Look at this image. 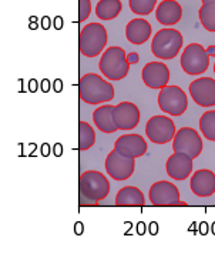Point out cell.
Returning a JSON list of instances; mask_svg holds the SVG:
<instances>
[{
  "label": "cell",
  "instance_id": "1",
  "mask_svg": "<svg viewBox=\"0 0 215 254\" xmlns=\"http://www.w3.org/2000/svg\"><path fill=\"white\" fill-rule=\"evenodd\" d=\"M110 193V182L106 176L96 170H89L79 179V204L83 206H99V201L104 200Z\"/></svg>",
  "mask_w": 215,
  "mask_h": 254
},
{
  "label": "cell",
  "instance_id": "2",
  "mask_svg": "<svg viewBox=\"0 0 215 254\" xmlns=\"http://www.w3.org/2000/svg\"><path fill=\"white\" fill-rule=\"evenodd\" d=\"M79 97L87 104L108 103L114 99V87L102 76L86 73L79 81Z\"/></svg>",
  "mask_w": 215,
  "mask_h": 254
},
{
  "label": "cell",
  "instance_id": "3",
  "mask_svg": "<svg viewBox=\"0 0 215 254\" xmlns=\"http://www.w3.org/2000/svg\"><path fill=\"white\" fill-rule=\"evenodd\" d=\"M99 69L107 80H123L130 70L124 49L118 46L106 49V52L103 53L102 59L99 62Z\"/></svg>",
  "mask_w": 215,
  "mask_h": 254
},
{
  "label": "cell",
  "instance_id": "4",
  "mask_svg": "<svg viewBox=\"0 0 215 254\" xmlns=\"http://www.w3.org/2000/svg\"><path fill=\"white\" fill-rule=\"evenodd\" d=\"M107 30L102 23L86 24L79 35V50L86 58H97L107 46Z\"/></svg>",
  "mask_w": 215,
  "mask_h": 254
},
{
  "label": "cell",
  "instance_id": "5",
  "mask_svg": "<svg viewBox=\"0 0 215 254\" xmlns=\"http://www.w3.org/2000/svg\"><path fill=\"white\" fill-rule=\"evenodd\" d=\"M184 39L182 35L175 29H161L159 30L151 42V52L160 60H171L181 50Z\"/></svg>",
  "mask_w": 215,
  "mask_h": 254
},
{
  "label": "cell",
  "instance_id": "6",
  "mask_svg": "<svg viewBox=\"0 0 215 254\" xmlns=\"http://www.w3.org/2000/svg\"><path fill=\"white\" fill-rule=\"evenodd\" d=\"M159 107L162 113L181 116L188 107V97L178 86H165L159 93Z\"/></svg>",
  "mask_w": 215,
  "mask_h": 254
},
{
  "label": "cell",
  "instance_id": "7",
  "mask_svg": "<svg viewBox=\"0 0 215 254\" xmlns=\"http://www.w3.org/2000/svg\"><path fill=\"white\" fill-rule=\"evenodd\" d=\"M210 66V56L207 49L200 43H191L184 49L181 55V67L190 76H198L207 71Z\"/></svg>",
  "mask_w": 215,
  "mask_h": 254
},
{
  "label": "cell",
  "instance_id": "8",
  "mask_svg": "<svg viewBox=\"0 0 215 254\" xmlns=\"http://www.w3.org/2000/svg\"><path fill=\"white\" fill-rule=\"evenodd\" d=\"M175 133V125L167 116H153L146 125V136L154 144L170 143Z\"/></svg>",
  "mask_w": 215,
  "mask_h": 254
},
{
  "label": "cell",
  "instance_id": "9",
  "mask_svg": "<svg viewBox=\"0 0 215 254\" xmlns=\"http://www.w3.org/2000/svg\"><path fill=\"white\" fill-rule=\"evenodd\" d=\"M172 149L177 153H185L191 159H197L203 151V139L193 127H182L174 136Z\"/></svg>",
  "mask_w": 215,
  "mask_h": 254
},
{
  "label": "cell",
  "instance_id": "10",
  "mask_svg": "<svg viewBox=\"0 0 215 254\" xmlns=\"http://www.w3.org/2000/svg\"><path fill=\"white\" fill-rule=\"evenodd\" d=\"M148 197H150V201L153 206H187L185 201L180 200V190L178 187L170 183V182H165V180H161L157 182L150 187V191H148Z\"/></svg>",
  "mask_w": 215,
  "mask_h": 254
},
{
  "label": "cell",
  "instance_id": "11",
  "mask_svg": "<svg viewBox=\"0 0 215 254\" xmlns=\"http://www.w3.org/2000/svg\"><path fill=\"white\" fill-rule=\"evenodd\" d=\"M104 166L106 172L111 179L117 182H125L134 173L136 162L133 157H127L120 154L117 150H111L106 157Z\"/></svg>",
  "mask_w": 215,
  "mask_h": 254
},
{
  "label": "cell",
  "instance_id": "12",
  "mask_svg": "<svg viewBox=\"0 0 215 254\" xmlns=\"http://www.w3.org/2000/svg\"><path fill=\"white\" fill-rule=\"evenodd\" d=\"M141 79L150 89L161 90L162 87L168 86L170 70L162 62H150L143 67Z\"/></svg>",
  "mask_w": 215,
  "mask_h": 254
},
{
  "label": "cell",
  "instance_id": "13",
  "mask_svg": "<svg viewBox=\"0 0 215 254\" xmlns=\"http://www.w3.org/2000/svg\"><path fill=\"white\" fill-rule=\"evenodd\" d=\"M113 119L118 130H124V131L133 130L138 126L141 119L140 109L131 102H121L114 106Z\"/></svg>",
  "mask_w": 215,
  "mask_h": 254
},
{
  "label": "cell",
  "instance_id": "14",
  "mask_svg": "<svg viewBox=\"0 0 215 254\" xmlns=\"http://www.w3.org/2000/svg\"><path fill=\"white\" fill-rule=\"evenodd\" d=\"M190 94L198 106L213 107L215 106V80L211 77H200L191 81Z\"/></svg>",
  "mask_w": 215,
  "mask_h": 254
},
{
  "label": "cell",
  "instance_id": "15",
  "mask_svg": "<svg viewBox=\"0 0 215 254\" xmlns=\"http://www.w3.org/2000/svg\"><path fill=\"white\" fill-rule=\"evenodd\" d=\"M114 150H117L120 154L127 156V157L138 159L147 153V141L140 134L128 133L117 139V141L114 143Z\"/></svg>",
  "mask_w": 215,
  "mask_h": 254
},
{
  "label": "cell",
  "instance_id": "16",
  "mask_svg": "<svg viewBox=\"0 0 215 254\" xmlns=\"http://www.w3.org/2000/svg\"><path fill=\"white\" fill-rule=\"evenodd\" d=\"M193 160L194 159L187 156L185 153L174 151L165 163L167 174L177 182H182L188 179L193 173Z\"/></svg>",
  "mask_w": 215,
  "mask_h": 254
},
{
  "label": "cell",
  "instance_id": "17",
  "mask_svg": "<svg viewBox=\"0 0 215 254\" xmlns=\"http://www.w3.org/2000/svg\"><path fill=\"white\" fill-rule=\"evenodd\" d=\"M191 191L197 197H211L215 194V173L211 170H197L190 182Z\"/></svg>",
  "mask_w": 215,
  "mask_h": 254
},
{
  "label": "cell",
  "instance_id": "18",
  "mask_svg": "<svg viewBox=\"0 0 215 254\" xmlns=\"http://www.w3.org/2000/svg\"><path fill=\"white\" fill-rule=\"evenodd\" d=\"M151 32H153V27L150 22H147L146 19H141V17H137L130 20L127 26H125V37L130 43L140 46V45H144L148 39L151 37Z\"/></svg>",
  "mask_w": 215,
  "mask_h": 254
},
{
  "label": "cell",
  "instance_id": "19",
  "mask_svg": "<svg viewBox=\"0 0 215 254\" xmlns=\"http://www.w3.org/2000/svg\"><path fill=\"white\" fill-rule=\"evenodd\" d=\"M182 17V7L177 0H162L156 9V19L164 26H174Z\"/></svg>",
  "mask_w": 215,
  "mask_h": 254
},
{
  "label": "cell",
  "instance_id": "20",
  "mask_svg": "<svg viewBox=\"0 0 215 254\" xmlns=\"http://www.w3.org/2000/svg\"><path fill=\"white\" fill-rule=\"evenodd\" d=\"M113 110V104H104V106H100L99 109H96L94 113H93V122L97 126V128L103 133L111 134V133L118 130L115 123H114Z\"/></svg>",
  "mask_w": 215,
  "mask_h": 254
},
{
  "label": "cell",
  "instance_id": "21",
  "mask_svg": "<svg viewBox=\"0 0 215 254\" xmlns=\"http://www.w3.org/2000/svg\"><path fill=\"white\" fill-rule=\"evenodd\" d=\"M115 206H131V207H143L146 206V198L143 191L134 186H125L118 190L115 196Z\"/></svg>",
  "mask_w": 215,
  "mask_h": 254
},
{
  "label": "cell",
  "instance_id": "22",
  "mask_svg": "<svg viewBox=\"0 0 215 254\" xmlns=\"http://www.w3.org/2000/svg\"><path fill=\"white\" fill-rule=\"evenodd\" d=\"M121 0H99L94 12L102 20H113L121 13Z\"/></svg>",
  "mask_w": 215,
  "mask_h": 254
},
{
  "label": "cell",
  "instance_id": "23",
  "mask_svg": "<svg viewBox=\"0 0 215 254\" xmlns=\"http://www.w3.org/2000/svg\"><path fill=\"white\" fill-rule=\"evenodd\" d=\"M96 143V133L94 128L87 122L79 123V150L84 151L91 149Z\"/></svg>",
  "mask_w": 215,
  "mask_h": 254
},
{
  "label": "cell",
  "instance_id": "24",
  "mask_svg": "<svg viewBox=\"0 0 215 254\" xmlns=\"http://www.w3.org/2000/svg\"><path fill=\"white\" fill-rule=\"evenodd\" d=\"M198 17L205 30L215 33V3H203L198 10Z\"/></svg>",
  "mask_w": 215,
  "mask_h": 254
},
{
  "label": "cell",
  "instance_id": "25",
  "mask_svg": "<svg viewBox=\"0 0 215 254\" xmlns=\"http://www.w3.org/2000/svg\"><path fill=\"white\" fill-rule=\"evenodd\" d=\"M200 130L205 139L215 141V110H208L201 116Z\"/></svg>",
  "mask_w": 215,
  "mask_h": 254
},
{
  "label": "cell",
  "instance_id": "26",
  "mask_svg": "<svg viewBox=\"0 0 215 254\" xmlns=\"http://www.w3.org/2000/svg\"><path fill=\"white\" fill-rule=\"evenodd\" d=\"M131 12L138 16H147L157 6V0H128Z\"/></svg>",
  "mask_w": 215,
  "mask_h": 254
},
{
  "label": "cell",
  "instance_id": "27",
  "mask_svg": "<svg viewBox=\"0 0 215 254\" xmlns=\"http://www.w3.org/2000/svg\"><path fill=\"white\" fill-rule=\"evenodd\" d=\"M91 13L90 0H79V22L83 23L89 19Z\"/></svg>",
  "mask_w": 215,
  "mask_h": 254
},
{
  "label": "cell",
  "instance_id": "28",
  "mask_svg": "<svg viewBox=\"0 0 215 254\" xmlns=\"http://www.w3.org/2000/svg\"><path fill=\"white\" fill-rule=\"evenodd\" d=\"M138 60H140L138 53H136V52H133V53H128V56H127V62H128V64H130V66H131V64H136V63H138Z\"/></svg>",
  "mask_w": 215,
  "mask_h": 254
},
{
  "label": "cell",
  "instance_id": "29",
  "mask_svg": "<svg viewBox=\"0 0 215 254\" xmlns=\"http://www.w3.org/2000/svg\"><path fill=\"white\" fill-rule=\"evenodd\" d=\"M50 24H52V20H50V17L45 16V17L42 19V27H43L45 30H47V29L50 27Z\"/></svg>",
  "mask_w": 215,
  "mask_h": 254
},
{
  "label": "cell",
  "instance_id": "30",
  "mask_svg": "<svg viewBox=\"0 0 215 254\" xmlns=\"http://www.w3.org/2000/svg\"><path fill=\"white\" fill-rule=\"evenodd\" d=\"M49 89H50V83H49L47 79H45V80L42 81V90L45 93H47L49 92Z\"/></svg>",
  "mask_w": 215,
  "mask_h": 254
},
{
  "label": "cell",
  "instance_id": "31",
  "mask_svg": "<svg viewBox=\"0 0 215 254\" xmlns=\"http://www.w3.org/2000/svg\"><path fill=\"white\" fill-rule=\"evenodd\" d=\"M37 86H39V84H37V81L34 80V79H32V80H30V84H29L30 92H36V90H37Z\"/></svg>",
  "mask_w": 215,
  "mask_h": 254
},
{
  "label": "cell",
  "instance_id": "32",
  "mask_svg": "<svg viewBox=\"0 0 215 254\" xmlns=\"http://www.w3.org/2000/svg\"><path fill=\"white\" fill-rule=\"evenodd\" d=\"M207 53L210 58H215V46H210L207 49Z\"/></svg>",
  "mask_w": 215,
  "mask_h": 254
},
{
  "label": "cell",
  "instance_id": "33",
  "mask_svg": "<svg viewBox=\"0 0 215 254\" xmlns=\"http://www.w3.org/2000/svg\"><path fill=\"white\" fill-rule=\"evenodd\" d=\"M61 27H63V19L56 17V29H61Z\"/></svg>",
  "mask_w": 215,
  "mask_h": 254
},
{
  "label": "cell",
  "instance_id": "34",
  "mask_svg": "<svg viewBox=\"0 0 215 254\" xmlns=\"http://www.w3.org/2000/svg\"><path fill=\"white\" fill-rule=\"evenodd\" d=\"M56 92H61V81L58 79L56 80Z\"/></svg>",
  "mask_w": 215,
  "mask_h": 254
},
{
  "label": "cell",
  "instance_id": "35",
  "mask_svg": "<svg viewBox=\"0 0 215 254\" xmlns=\"http://www.w3.org/2000/svg\"><path fill=\"white\" fill-rule=\"evenodd\" d=\"M203 3H215V0H201Z\"/></svg>",
  "mask_w": 215,
  "mask_h": 254
},
{
  "label": "cell",
  "instance_id": "36",
  "mask_svg": "<svg viewBox=\"0 0 215 254\" xmlns=\"http://www.w3.org/2000/svg\"><path fill=\"white\" fill-rule=\"evenodd\" d=\"M214 73H215V63H214Z\"/></svg>",
  "mask_w": 215,
  "mask_h": 254
}]
</instances>
